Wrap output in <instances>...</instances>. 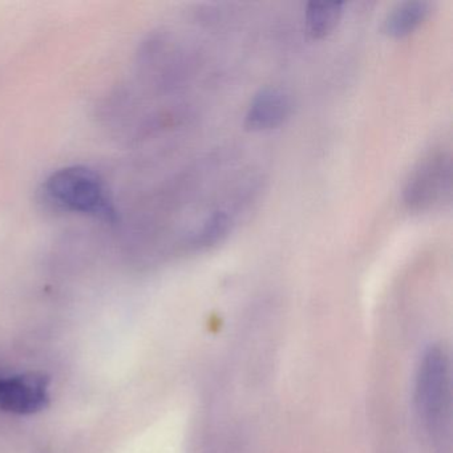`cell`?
<instances>
[{
  "label": "cell",
  "mask_w": 453,
  "mask_h": 453,
  "mask_svg": "<svg viewBox=\"0 0 453 453\" xmlns=\"http://www.w3.org/2000/svg\"><path fill=\"white\" fill-rule=\"evenodd\" d=\"M46 203L58 211L86 214L113 222L115 206L102 177L86 166L58 169L44 181L42 190Z\"/></svg>",
  "instance_id": "6da1fadb"
},
{
  "label": "cell",
  "mask_w": 453,
  "mask_h": 453,
  "mask_svg": "<svg viewBox=\"0 0 453 453\" xmlns=\"http://www.w3.org/2000/svg\"><path fill=\"white\" fill-rule=\"evenodd\" d=\"M449 402V362L444 349L432 346L424 352L416 373L415 405L429 434L441 429Z\"/></svg>",
  "instance_id": "7a4b0ae2"
},
{
  "label": "cell",
  "mask_w": 453,
  "mask_h": 453,
  "mask_svg": "<svg viewBox=\"0 0 453 453\" xmlns=\"http://www.w3.org/2000/svg\"><path fill=\"white\" fill-rule=\"evenodd\" d=\"M452 192V160L445 152L424 157L411 172L403 188V201L411 211H431L449 200Z\"/></svg>",
  "instance_id": "3957f363"
},
{
  "label": "cell",
  "mask_w": 453,
  "mask_h": 453,
  "mask_svg": "<svg viewBox=\"0 0 453 453\" xmlns=\"http://www.w3.org/2000/svg\"><path fill=\"white\" fill-rule=\"evenodd\" d=\"M50 379L44 373L0 375V411L33 415L49 405Z\"/></svg>",
  "instance_id": "277c9868"
},
{
  "label": "cell",
  "mask_w": 453,
  "mask_h": 453,
  "mask_svg": "<svg viewBox=\"0 0 453 453\" xmlns=\"http://www.w3.org/2000/svg\"><path fill=\"white\" fill-rule=\"evenodd\" d=\"M293 112V100L285 89L265 87L259 89L245 116V126L251 131H269L282 126Z\"/></svg>",
  "instance_id": "5b68a950"
},
{
  "label": "cell",
  "mask_w": 453,
  "mask_h": 453,
  "mask_svg": "<svg viewBox=\"0 0 453 453\" xmlns=\"http://www.w3.org/2000/svg\"><path fill=\"white\" fill-rule=\"evenodd\" d=\"M431 9V4L424 0H408L396 4L384 19V31L394 38H404L426 22Z\"/></svg>",
  "instance_id": "8992f818"
},
{
  "label": "cell",
  "mask_w": 453,
  "mask_h": 453,
  "mask_svg": "<svg viewBox=\"0 0 453 453\" xmlns=\"http://www.w3.org/2000/svg\"><path fill=\"white\" fill-rule=\"evenodd\" d=\"M342 2H310L304 12L307 31L312 38H325L335 30L343 17Z\"/></svg>",
  "instance_id": "52a82bcc"
},
{
  "label": "cell",
  "mask_w": 453,
  "mask_h": 453,
  "mask_svg": "<svg viewBox=\"0 0 453 453\" xmlns=\"http://www.w3.org/2000/svg\"><path fill=\"white\" fill-rule=\"evenodd\" d=\"M232 226L233 219L227 211H214L195 233H192L188 246L201 250L217 245L227 237Z\"/></svg>",
  "instance_id": "ba28073f"
}]
</instances>
